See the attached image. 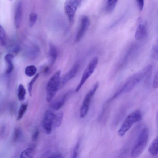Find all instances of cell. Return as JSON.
I'll return each instance as SVG.
<instances>
[{
	"instance_id": "6da1fadb",
	"label": "cell",
	"mask_w": 158,
	"mask_h": 158,
	"mask_svg": "<svg viewBox=\"0 0 158 158\" xmlns=\"http://www.w3.org/2000/svg\"><path fill=\"white\" fill-rule=\"evenodd\" d=\"M152 66L149 65L139 71L133 74L126 81L122 88L118 91L121 94L128 92L135 87L151 70Z\"/></svg>"
},
{
	"instance_id": "7a4b0ae2",
	"label": "cell",
	"mask_w": 158,
	"mask_h": 158,
	"mask_svg": "<svg viewBox=\"0 0 158 158\" xmlns=\"http://www.w3.org/2000/svg\"><path fill=\"white\" fill-rule=\"evenodd\" d=\"M61 71L56 72L49 80L46 87V100L50 102L60 89Z\"/></svg>"
},
{
	"instance_id": "3957f363",
	"label": "cell",
	"mask_w": 158,
	"mask_h": 158,
	"mask_svg": "<svg viewBox=\"0 0 158 158\" xmlns=\"http://www.w3.org/2000/svg\"><path fill=\"white\" fill-rule=\"evenodd\" d=\"M149 135L148 129L144 128L138 136L131 152L132 158H136L142 153L147 144Z\"/></svg>"
},
{
	"instance_id": "277c9868",
	"label": "cell",
	"mask_w": 158,
	"mask_h": 158,
	"mask_svg": "<svg viewBox=\"0 0 158 158\" xmlns=\"http://www.w3.org/2000/svg\"><path fill=\"white\" fill-rule=\"evenodd\" d=\"M142 116L141 113L139 110L130 114L126 118L118 131V134L121 136H123L134 123L141 119Z\"/></svg>"
},
{
	"instance_id": "5b68a950",
	"label": "cell",
	"mask_w": 158,
	"mask_h": 158,
	"mask_svg": "<svg viewBox=\"0 0 158 158\" xmlns=\"http://www.w3.org/2000/svg\"><path fill=\"white\" fill-rule=\"evenodd\" d=\"M98 62L97 57L93 58L87 66L82 74L81 80L75 90L76 92H78L86 80L92 74L94 71Z\"/></svg>"
},
{
	"instance_id": "8992f818",
	"label": "cell",
	"mask_w": 158,
	"mask_h": 158,
	"mask_svg": "<svg viewBox=\"0 0 158 158\" xmlns=\"http://www.w3.org/2000/svg\"><path fill=\"white\" fill-rule=\"evenodd\" d=\"M98 86V83L97 82L85 96L80 109V113L81 118H83L87 114L92 98L97 90Z\"/></svg>"
},
{
	"instance_id": "52a82bcc",
	"label": "cell",
	"mask_w": 158,
	"mask_h": 158,
	"mask_svg": "<svg viewBox=\"0 0 158 158\" xmlns=\"http://www.w3.org/2000/svg\"><path fill=\"white\" fill-rule=\"evenodd\" d=\"M82 0H66L64 4V10L69 21L73 22L76 11Z\"/></svg>"
},
{
	"instance_id": "ba28073f",
	"label": "cell",
	"mask_w": 158,
	"mask_h": 158,
	"mask_svg": "<svg viewBox=\"0 0 158 158\" xmlns=\"http://www.w3.org/2000/svg\"><path fill=\"white\" fill-rule=\"evenodd\" d=\"M55 114L50 110L45 111L42 121V124L45 132L47 134L51 133Z\"/></svg>"
},
{
	"instance_id": "9c48e42d",
	"label": "cell",
	"mask_w": 158,
	"mask_h": 158,
	"mask_svg": "<svg viewBox=\"0 0 158 158\" xmlns=\"http://www.w3.org/2000/svg\"><path fill=\"white\" fill-rule=\"evenodd\" d=\"M90 23V19L88 17L84 16L82 18L80 26L75 39L76 42L79 41L83 37L89 26Z\"/></svg>"
},
{
	"instance_id": "30bf717a",
	"label": "cell",
	"mask_w": 158,
	"mask_h": 158,
	"mask_svg": "<svg viewBox=\"0 0 158 158\" xmlns=\"http://www.w3.org/2000/svg\"><path fill=\"white\" fill-rule=\"evenodd\" d=\"M80 67L79 64L76 63L71 69L60 80V89H62L70 80L74 77L77 74Z\"/></svg>"
},
{
	"instance_id": "8fae6325",
	"label": "cell",
	"mask_w": 158,
	"mask_h": 158,
	"mask_svg": "<svg viewBox=\"0 0 158 158\" xmlns=\"http://www.w3.org/2000/svg\"><path fill=\"white\" fill-rule=\"evenodd\" d=\"M140 21L135 35V38L137 40H143L147 34V30L146 23L142 21Z\"/></svg>"
},
{
	"instance_id": "7c38bea8",
	"label": "cell",
	"mask_w": 158,
	"mask_h": 158,
	"mask_svg": "<svg viewBox=\"0 0 158 158\" xmlns=\"http://www.w3.org/2000/svg\"><path fill=\"white\" fill-rule=\"evenodd\" d=\"M70 92H68L59 96L52 101L51 107L54 110H56L61 108L64 105Z\"/></svg>"
},
{
	"instance_id": "4fadbf2b",
	"label": "cell",
	"mask_w": 158,
	"mask_h": 158,
	"mask_svg": "<svg viewBox=\"0 0 158 158\" xmlns=\"http://www.w3.org/2000/svg\"><path fill=\"white\" fill-rule=\"evenodd\" d=\"M22 4L21 1H19L16 6L14 17L15 24L17 28H18L20 27L22 21Z\"/></svg>"
},
{
	"instance_id": "5bb4252c",
	"label": "cell",
	"mask_w": 158,
	"mask_h": 158,
	"mask_svg": "<svg viewBox=\"0 0 158 158\" xmlns=\"http://www.w3.org/2000/svg\"><path fill=\"white\" fill-rule=\"evenodd\" d=\"M49 56L50 64L52 66L55 62L58 56V51L56 47L52 43L49 44Z\"/></svg>"
},
{
	"instance_id": "9a60e30c",
	"label": "cell",
	"mask_w": 158,
	"mask_h": 158,
	"mask_svg": "<svg viewBox=\"0 0 158 158\" xmlns=\"http://www.w3.org/2000/svg\"><path fill=\"white\" fill-rule=\"evenodd\" d=\"M14 57V55L11 53L6 54L4 57V59L7 66L6 70V73L7 74H9L11 73L13 69L14 66L12 60Z\"/></svg>"
},
{
	"instance_id": "2e32d148",
	"label": "cell",
	"mask_w": 158,
	"mask_h": 158,
	"mask_svg": "<svg viewBox=\"0 0 158 158\" xmlns=\"http://www.w3.org/2000/svg\"><path fill=\"white\" fill-rule=\"evenodd\" d=\"M158 138L157 136L152 141L148 148L149 152L152 156H156L158 155Z\"/></svg>"
},
{
	"instance_id": "e0dca14e",
	"label": "cell",
	"mask_w": 158,
	"mask_h": 158,
	"mask_svg": "<svg viewBox=\"0 0 158 158\" xmlns=\"http://www.w3.org/2000/svg\"><path fill=\"white\" fill-rule=\"evenodd\" d=\"M63 116L64 113L63 112H60L55 114L52 124V128L58 127L61 125Z\"/></svg>"
},
{
	"instance_id": "ac0fdd59",
	"label": "cell",
	"mask_w": 158,
	"mask_h": 158,
	"mask_svg": "<svg viewBox=\"0 0 158 158\" xmlns=\"http://www.w3.org/2000/svg\"><path fill=\"white\" fill-rule=\"evenodd\" d=\"M118 0H107L105 6V10L107 13H110L114 10Z\"/></svg>"
},
{
	"instance_id": "d6986e66",
	"label": "cell",
	"mask_w": 158,
	"mask_h": 158,
	"mask_svg": "<svg viewBox=\"0 0 158 158\" xmlns=\"http://www.w3.org/2000/svg\"><path fill=\"white\" fill-rule=\"evenodd\" d=\"M35 152L34 147H30L23 151L21 153L20 157L21 158H31L33 157Z\"/></svg>"
},
{
	"instance_id": "ffe728a7",
	"label": "cell",
	"mask_w": 158,
	"mask_h": 158,
	"mask_svg": "<svg viewBox=\"0 0 158 158\" xmlns=\"http://www.w3.org/2000/svg\"><path fill=\"white\" fill-rule=\"evenodd\" d=\"M26 94V90L23 85L20 84L17 90V97L19 100L23 101L25 99Z\"/></svg>"
},
{
	"instance_id": "44dd1931",
	"label": "cell",
	"mask_w": 158,
	"mask_h": 158,
	"mask_svg": "<svg viewBox=\"0 0 158 158\" xmlns=\"http://www.w3.org/2000/svg\"><path fill=\"white\" fill-rule=\"evenodd\" d=\"M23 137V134L21 129L18 127L15 129L13 134V140L15 142L20 141Z\"/></svg>"
},
{
	"instance_id": "7402d4cb",
	"label": "cell",
	"mask_w": 158,
	"mask_h": 158,
	"mask_svg": "<svg viewBox=\"0 0 158 158\" xmlns=\"http://www.w3.org/2000/svg\"><path fill=\"white\" fill-rule=\"evenodd\" d=\"M36 67L33 65H30L27 66L25 69V72L26 75L29 77L35 75L37 72Z\"/></svg>"
},
{
	"instance_id": "603a6c76",
	"label": "cell",
	"mask_w": 158,
	"mask_h": 158,
	"mask_svg": "<svg viewBox=\"0 0 158 158\" xmlns=\"http://www.w3.org/2000/svg\"><path fill=\"white\" fill-rule=\"evenodd\" d=\"M27 104H23L21 105L18 112L17 118V120H20L23 117L27 110Z\"/></svg>"
},
{
	"instance_id": "cb8c5ba5",
	"label": "cell",
	"mask_w": 158,
	"mask_h": 158,
	"mask_svg": "<svg viewBox=\"0 0 158 158\" xmlns=\"http://www.w3.org/2000/svg\"><path fill=\"white\" fill-rule=\"evenodd\" d=\"M39 73H37L31 79L28 85V90L30 96L32 95V89L33 85L39 76Z\"/></svg>"
},
{
	"instance_id": "d4e9b609",
	"label": "cell",
	"mask_w": 158,
	"mask_h": 158,
	"mask_svg": "<svg viewBox=\"0 0 158 158\" xmlns=\"http://www.w3.org/2000/svg\"><path fill=\"white\" fill-rule=\"evenodd\" d=\"M37 15L35 13H31L30 14L29 24L30 27H32L35 24L37 20Z\"/></svg>"
},
{
	"instance_id": "484cf974",
	"label": "cell",
	"mask_w": 158,
	"mask_h": 158,
	"mask_svg": "<svg viewBox=\"0 0 158 158\" xmlns=\"http://www.w3.org/2000/svg\"><path fill=\"white\" fill-rule=\"evenodd\" d=\"M6 35L4 29L0 24V42L3 45L6 43Z\"/></svg>"
},
{
	"instance_id": "4316f807",
	"label": "cell",
	"mask_w": 158,
	"mask_h": 158,
	"mask_svg": "<svg viewBox=\"0 0 158 158\" xmlns=\"http://www.w3.org/2000/svg\"><path fill=\"white\" fill-rule=\"evenodd\" d=\"M151 56L155 59H158V45L155 44L153 45L151 51Z\"/></svg>"
},
{
	"instance_id": "83f0119b",
	"label": "cell",
	"mask_w": 158,
	"mask_h": 158,
	"mask_svg": "<svg viewBox=\"0 0 158 158\" xmlns=\"http://www.w3.org/2000/svg\"><path fill=\"white\" fill-rule=\"evenodd\" d=\"M80 146V142H78L74 147L72 153V158H76L77 157L78 151Z\"/></svg>"
},
{
	"instance_id": "f1b7e54d",
	"label": "cell",
	"mask_w": 158,
	"mask_h": 158,
	"mask_svg": "<svg viewBox=\"0 0 158 158\" xmlns=\"http://www.w3.org/2000/svg\"><path fill=\"white\" fill-rule=\"evenodd\" d=\"M153 87L154 88H157L158 87V74L157 71L155 73L153 82Z\"/></svg>"
},
{
	"instance_id": "f546056e",
	"label": "cell",
	"mask_w": 158,
	"mask_h": 158,
	"mask_svg": "<svg viewBox=\"0 0 158 158\" xmlns=\"http://www.w3.org/2000/svg\"><path fill=\"white\" fill-rule=\"evenodd\" d=\"M138 7L140 11H142L144 7V0H136Z\"/></svg>"
},
{
	"instance_id": "4dcf8cb0",
	"label": "cell",
	"mask_w": 158,
	"mask_h": 158,
	"mask_svg": "<svg viewBox=\"0 0 158 158\" xmlns=\"http://www.w3.org/2000/svg\"><path fill=\"white\" fill-rule=\"evenodd\" d=\"M39 134V131L38 129L36 130L33 133L32 137V139L33 141H36L38 139Z\"/></svg>"
},
{
	"instance_id": "1f68e13d",
	"label": "cell",
	"mask_w": 158,
	"mask_h": 158,
	"mask_svg": "<svg viewBox=\"0 0 158 158\" xmlns=\"http://www.w3.org/2000/svg\"><path fill=\"white\" fill-rule=\"evenodd\" d=\"M48 157L50 158H63V157L60 153L56 152L52 154Z\"/></svg>"
},
{
	"instance_id": "d6a6232c",
	"label": "cell",
	"mask_w": 158,
	"mask_h": 158,
	"mask_svg": "<svg viewBox=\"0 0 158 158\" xmlns=\"http://www.w3.org/2000/svg\"><path fill=\"white\" fill-rule=\"evenodd\" d=\"M49 69L48 67H46L44 70V71L45 73H47L49 71Z\"/></svg>"
},
{
	"instance_id": "836d02e7",
	"label": "cell",
	"mask_w": 158,
	"mask_h": 158,
	"mask_svg": "<svg viewBox=\"0 0 158 158\" xmlns=\"http://www.w3.org/2000/svg\"><path fill=\"white\" fill-rule=\"evenodd\" d=\"M10 0V1H12L13 0Z\"/></svg>"
},
{
	"instance_id": "e575fe53",
	"label": "cell",
	"mask_w": 158,
	"mask_h": 158,
	"mask_svg": "<svg viewBox=\"0 0 158 158\" xmlns=\"http://www.w3.org/2000/svg\"></svg>"
}]
</instances>
